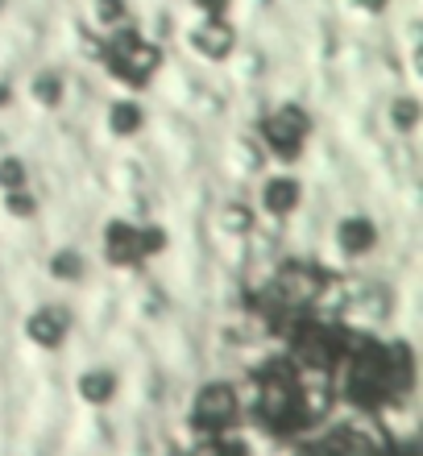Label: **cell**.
I'll use <instances>...</instances> for the list:
<instances>
[{
	"label": "cell",
	"instance_id": "obj_8",
	"mask_svg": "<svg viewBox=\"0 0 423 456\" xmlns=\"http://www.w3.org/2000/svg\"><path fill=\"white\" fill-rule=\"evenodd\" d=\"M25 332L34 337V345L42 348H54L62 340V332H67V320H62L54 307H42V312L29 315V324H25Z\"/></svg>",
	"mask_w": 423,
	"mask_h": 456
},
{
	"label": "cell",
	"instance_id": "obj_1",
	"mask_svg": "<svg viewBox=\"0 0 423 456\" xmlns=\"http://www.w3.org/2000/svg\"><path fill=\"white\" fill-rule=\"evenodd\" d=\"M100 59L109 62V71L117 75V79L145 84V79L158 71V59H162V54L137 34H112L109 46H100Z\"/></svg>",
	"mask_w": 423,
	"mask_h": 456
},
{
	"label": "cell",
	"instance_id": "obj_19",
	"mask_svg": "<svg viewBox=\"0 0 423 456\" xmlns=\"http://www.w3.org/2000/svg\"><path fill=\"white\" fill-rule=\"evenodd\" d=\"M220 224H224V228H245V224H249V212H241V208H229V212L220 216Z\"/></svg>",
	"mask_w": 423,
	"mask_h": 456
},
{
	"label": "cell",
	"instance_id": "obj_15",
	"mask_svg": "<svg viewBox=\"0 0 423 456\" xmlns=\"http://www.w3.org/2000/svg\"><path fill=\"white\" fill-rule=\"evenodd\" d=\"M54 278H79V270H84V257H79V253H59V257H54Z\"/></svg>",
	"mask_w": 423,
	"mask_h": 456
},
{
	"label": "cell",
	"instance_id": "obj_11",
	"mask_svg": "<svg viewBox=\"0 0 423 456\" xmlns=\"http://www.w3.org/2000/svg\"><path fill=\"white\" fill-rule=\"evenodd\" d=\"M129 9H125V0H92V21L104 25V29H117L125 25Z\"/></svg>",
	"mask_w": 423,
	"mask_h": 456
},
{
	"label": "cell",
	"instance_id": "obj_2",
	"mask_svg": "<svg viewBox=\"0 0 423 456\" xmlns=\"http://www.w3.org/2000/svg\"><path fill=\"white\" fill-rule=\"evenodd\" d=\"M150 249H162V232L158 228H137V224H109V237H104V253H109L112 265H134L142 262Z\"/></svg>",
	"mask_w": 423,
	"mask_h": 456
},
{
	"label": "cell",
	"instance_id": "obj_6",
	"mask_svg": "<svg viewBox=\"0 0 423 456\" xmlns=\"http://www.w3.org/2000/svg\"><path fill=\"white\" fill-rule=\"evenodd\" d=\"M187 42H191V50H199L204 59H224L232 50V29L224 17H204V21L191 25Z\"/></svg>",
	"mask_w": 423,
	"mask_h": 456
},
{
	"label": "cell",
	"instance_id": "obj_17",
	"mask_svg": "<svg viewBox=\"0 0 423 456\" xmlns=\"http://www.w3.org/2000/svg\"><path fill=\"white\" fill-rule=\"evenodd\" d=\"M395 125H399V129H411L415 125V117H419V109H415V100H399V104H395Z\"/></svg>",
	"mask_w": 423,
	"mask_h": 456
},
{
	"label": "cell",
	"instance_id": "obj_13",
	"mask_svg": "<svg viewBox=\"0 0 423 456\" xmlns=\"http://www.w3.org/2000/svg\"><path fill=\"white\" fill-rule=\"evenodd\" d=\"M109 125H112V133H134L137 125H142V112H137V104H112V112H109Z\"/></svg>",
	"mask_w": 423,
	"mask_h": 456
},
{
	"label": "cell",
	"instance_id": "obj_16",
	"mask_svg": "<svg viewBox=\"0 0 423 456\" xmlns=\"http://www.w3.org/2000/svg\"><path fill=\"white\" fill-rule=\"evenodd\" d=\"M237 167L249 175V170H257L262 167V150H257L254 142H237Z\"/></svg>",
	"mask_w": 423,
	"mask_h": 456
},
{
	"label": "cell",
	"instance_id": "obj_9",
	"mask_svg": "<svg viewBox=\"0 0 423 456\" xmlns=\"http://www.w3.org/2000/svg\"><path fill=\"white\" fill-rule=\"evenodd\" d=\"M337 240L345 253H365L370 245H374V224L365 216H349L345 224L337 228Z\"/></svg>",
	"mask_w": 423,
	"mask_h": 456
},
{
	"label": "cell",
	"instance_id": "obj_21",
	"mask_svg": "<svg viewBox=\"0 0 423 456\" xmlns=\"http://www.w3.org/2000/svg\"><path fill=\"white\" fill-rule=\"evenodd\" d=\"M353 9H365V12H374V9H382V0H353Z\"/></svg>",
	"mask_w": 423,
	"mask_h": 456
},
{
	"label": "cell",
	"instance_id": "obj_18",
	"mask_svg": "<svg viewBox=\"0 0 423 456\" xmlns=\"http://www.w3.org/2000/svg\"><path fill=\"white\" fill-rule=\"evenodd\" d=\"M9 212H12V216H29V212H34V204H29V195L9 191Z\"/></svg>",
	"mask_w": 423,
	"mask_h": 456
},
{
	"label": "cell",
	"instance_id": "obj_20",
	"mask_svg": "<svg viewBox=\"0 0 423 456\" xmlns=\"http://www.w3.org/2000/svg\"><path fill=\"white\" fill-rule=\"evenodd\" d=\"M195 9L204 12V17H220V12L229 9V0H195Z\"/></svg>",
	"mask_w": 423,
	"mask_h": 456
},
{
	"label": "cell",
	"instance_id": "obj_14",
	"mask_svg": "<svg viewBox=\"0 0 423 456\" xmlns=\"http://www.w3.org/2000/svg\"><path fill=\"white\" fill-rule=\"evenodd\" d=\"M0 187H4V191H21L25 187V167L17 158H4V162H0Z\"/></svg>",
	"mask_w": 423,
	"mask_h": 456
},
{
	"label": "cell",
	"instance_id": "obj_5",
	"mask_svg": "<svg viewBox=\"0 0 423 456\" xmlns=\"http://www.w3.org/2000/svg\"><path fill=\"white\" fill-rule=\"evenodd\" d=\"M320 287H324V274H320L315 265H287L279 274V295H282V303H290V307L315 303Z\"/></svg>",
	"mask_w": 423,
	"mask_h": 456
},
{
	"label": "cell",
	"instance_id": "obj_12",
	"mask_svg": "<svg viewBox=\"0 0 423 456\" xmlns=\"http://www.w3.org/2000/svg\"><path fill=\"white\" fill-rule=\"evenodd\" d=\"M29 92H34V100L42 104V109H54L59 104V96H62V79L59 75H37L34 84H29Z\"/></svg>",
	"mask_w": 423,
	"mask_h": 456
},
{
	"label": "cell",
	"instance_id": "obj_3",
	"mask_svg": "<svg viewBox=\"0 0 423 456\" xmlns=\"http://www.w3.org/2000/svg\"><path fill=\"white\" fill-rule=\"evenodd\" d=\"M307 117H303V109H279L274 117L266 120V129H262V142L274 150L279 158H295L303 150V137H307Z\"/></svg>",
	"mask_w": 423,
	"mask_h": 456
},
{
	"label": "cell",
	"instance_id": "obj_4",
	"mask_svg": "<svg viewBox=\"0 0 423 456\" xmlns=\"http://www.w3.org/2000/svg\"><path fill=\"white\" fill-rule=\"evenodd\" d=\"M237 415V390L224 382H212L199 390V398H195L191 407V419L195 428H204V432H216V428H224V423Z\"/></svg>",
	"mask_w": 423,
	"mask_h": 456
},
{
	"label": "cell",
	"instance_id": "obj_7",
	"mask_svg": "<svg viewBox=\"0 0 423 456\" xmlns=\"http://www.w3.org/2000/svg\"><path fill=\"white\" fill-rule=\"evenodd\" d=\"M262 204H266L270 216H287L290 208L299 204V183L290 179V175H279V179H270L262 187Z\"/></svg>",
	"mask_w": 423,
	"mask_h": 456
},
{
	"label": "cell",
	"instance_id": "obj_10",
	"mask_svg": "<svg viewBox=\"0 0 423 456\" xmlns=\"http://www.w3.org/2000/svg\"><path fill=\"white\" fill-rule=\"evenodd\" d=\"M112 373H104V370H92V373H84V382H79V395L87 398V403H109V395H112Z\"/></svg>",
	"mask_w": 423,
	"mask_h": 456
}]
</instances>
